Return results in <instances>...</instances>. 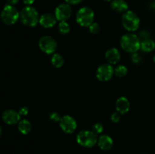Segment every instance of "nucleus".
<instances>
[{"mask_svg":"<svg viewBox=\"0 0 155 154\" xmlns=\"http://www.w3.org/2000/svg\"><path fill=\"white\" fill-rule=\"evenodd\" d=\"M39 15L36 8L31 6H26L20 12V19L23 24L33 27L37 25L39 21Z\"/></svg>","mask_w":155,"mask_h":154,"instance_id":"f257e3e1","label":"nucleus"},{"mask_svg":"<svg viewBox=\"0 0 155 154\" xmlns=\"http://www.w3.org/2000/svg\"><path fill=\"white\" fill-rule=\"evenodd\" d=\"M120 45L125 51L135 53L140 48L141 42L136 34L127 33L121 37Z\"/></svg>","mask_w":155,"mask_h":154,"instance_id":"f03ea898","label":"nucleus"},{"mask_svg":"<svg viewBox=\"0 0 155 154\" xmlns=\"http://www.w3.org/2000/svg\"><path fill=\"white\" fill-rule=\"evenodd\" d=\"M20 18V13L12 5H6L1 12V20L6 25H13Z\"/></svg>","mask_w":155,"mask_h":154,"instance_id":"7ed1b4c3","label":"nucleus"},{"mask_svg":"<svg viewBox=\"0 0 155 154\" xmlns=\"http://www.w3.org/2000/svg\"><path fill=\"white\" fill-rule=\"evenodd\" d=\"M122 24L126 30L130 32H134L139 27L140 19L135 12L127 11L123 14Z\"/></svg>","mask_w":155,"mask_h":154,"instance_id":"20e7f679","label":"nucleus"},{"mask_svg":"<svg viewBox=\"0 0 155 154\" xmlns=\"http://www.w3.org/2000/svg\"><path fill=\"white\" fill-rule=\"evenodd\" d=\"M77 142L82 146L86 148H91L95 146L98 142L97 134L93 131H81L77 136Z\"/></svg>","mask_w":155,"mask_h":154,"instance_id":"39448f33","label":"nucleus"},{"mask_svg":"<svg viewBox=\"0 0 155 154\" xmlns=\"http://www.w3.org/2000/svg\"><path fill=\"white\" fill-rule=\"evenodd\" d=\"M94 17L95 14L92 8L89 7H83L77 11L76 20L82 27H89L94 22Z\"/></svg>","mask_w":155,"mask_h":154,"instance_id":"423d86ee","label":"nucleus"},{"mask_svg":"<svg viewBox=\"0 0 155 154\" xmlns=\"http://www.w3.org/2000/svg\"><path fill=\"white\" fill-rule=\"evenodd\" d=\"M39 47L42 51L47 54H51L57 48V42L55 39L49 36H44L39 39Z\"/></svg>","mask_w":155,"mask_h":154,"instance_id":"0eeeda50","label":"nucleus"},{"mask_svg":"<svg viewBox=\"0 0 155 154\" xmlns=\"http://www.w3.org/2000/svg\"><path fill=\"white\" fill-rule=\"evenodd\" d=\"M114 73V69L110 63L100 65L96 71V77L99 81L107 82L110 80Z\"/></svg>","mask_w":155,"mask_h":154,"instance_id":"6e6552de","label":"nucleus"},{"mask_svg":"<svg viewBox=\"0 0 155 154\" xmlns=\"http://www.w3.org/2000/svg\"><path fill=\"white\" fill-rule=\"evenodd\" d=\"M72 14V9L71 5L68 3H63L57 6L54 11V16L57 21H66L69 19Z\"/></svg>","mask_w":155,"mask_h":154,"instance_id":"1a4fd4ad","label":"nucleus"},{"mask_svg":"<svg viewBox=\"0 0 155 154\" xmlns=\"http://www.w3.org/2000/svg\"><path fill=\"white\" fill-rule=\"evenodd\" d=\"M77 122L72 116H68V115L62 116L60 121V127L64 132L67 134H71L75 131V130L77 129Z\"/></svg>","mask_w":155,"mask_h":154,"instance_id":"9d476101","label":"nucleus"},{"mask_svg":"<svg viewBox=\"0 0 155 154\" xmlns=\"http://www.w3.org/2000/svg\"><path fill=\"white\" fill-rule=\"evenodd\" d=\"M2 119L8 125H15L21 121V115L14 110H7L2 113Z\"/></svg>","mask_w":155,"mask_h":154,"instance_id":"9b49d317","label":"nucleus"},{"mask_svg":"<svg viewBox=\"0 0 155 154\" xmlns=\"http://www.w3.org/2000/svg\"><path fill=\"white\" fill-rule=\"evenodd\" d=\"M56 21H57V19L54 15L50 13H45L40 16L39 23L44 28H51L55 25Z\"/></svg>","mask_w":155,"mask_h":154,"instance_id":"f8f14e48","label":"nucleus"},{"mask_svg":"<svg viewBox=\"0 0 155 154\" xmlns=\"http://www.w3.org/2000/svg\"><path fill=\"white\" fill-rule=\"evenodd\" d=\"M105 58L110 64H117L120 60V54L119 50L115 48H109L105 53Z\"/></svg>","mask_w":155,"mask_h":154,"instance_id":"ddd939ff","label":"nucleus"},{"mask_svg":"<svg viewBox=\"0 0 155 154\" xmlns=\"http://www.w3.org/2000/svg\"><path fill=\"white\" fill-rule=\"evenodd\" d=\"M130 104L125 97H120L116 101V110L120 114H125L130 110Z\"/></svg>","mask_w":155,"mask_h":154,"instance_id":"4468645a","label":"nucleus"},{"mask_svg":"<svg viewBox=\"0 0 155 154\" xmlns=\"http://www.w3.org/2000/svg\"><path fill=\"white\" fill-rule=\"evenodd\" d=\"M112 10L117 13H125L128 10V4L125 0H112L110 3Z\"/></svg>","mask_w":155,"mask_h":154,"instance_id":"2eb2a0df","label":"nucleus"},{"mask_svg":"<svg viewBox=\"0 0 155 154\" xmlns=\"http://www.w3.org/2000/svg\"><path fill=\"white\" fill-rule=\"evenodd\" d=\"M97 143L100 149L103 150H109L113 146V140L110 136L106 135V134L100 136Z\"/></svg>","mask_w":155,"mask_h":154,"instance_id":"dca6fc26","label":"nucleus"},{"mask_svg":"<svg viewBox=\"0 0 155 154\" xmlns=\"http://www.w3.org/2000/svg\"><path fill=\"white\" fill-rule=\"evenodd\" d=\"M141 49L145 52H150L152 51L155 48V42L153 39H150V38H147V39H143L141 42Z\"/></svg>","mask_w":155,"mask_h":154,"instance_id":"f3484780","label":"nucleus"},{"mask_svg":"<svg viewBox=\"0 0 155 154\" xmlns=\"http://www.w3.org/2000/svg\"><path fill=\"white\" fill-rule=\"evenodd\" d=\"M18 130L23 134H27L30 132L32 128L31 123L27 119H21L18 122Z\"/></svg>","mask_w":155,"mask_h":154,"instance_id":"a211bd4d","label":"nucleus"},{"mask_svg":"<svg viewBox=\"0 0 155 154\" xmlns=\"http://www.w3.org/2000/svg\"><path fill=\"white\" fill-rule=\"evenodd\" d=\"M51 64L56 68H60L62 66L64 63V60L63 57L60 54H54L51 57Z\"/></svg>","mask_w":155,"mask_h":154,"instance_id":"6ab92c4d","label":"nucleus"},{"mask_svg":"<svg viewBox=\"0 0 155 154\" xmlns=\"http://www.w3.org/2000/svg\"><path fill=\"white\" fill-rule=\"evenodd\" d=\"M127 72H128V69L127 66H124V65H119L114 69V74L120 78L125 76L127 74Z\"/></svg>","mask_w":155,"mask_h":154,"instance_id":"aec40b11","label":"nucleus"},{"mask_svg":"<svg viewBox=\"0 0 155 154\" xmlns=\"http://www.w3.org/2000/svg\"><path fill=\"white\" fill-rule=\"evenodd\" d=\"M58 30L62 35H66L71 30V27H70L68 23H67L66 21H60L58 24Z\"/></svg>","mask_w":155,"mask_h":154,"instance_id":"412c9836","label":"nucleus"},{"mask_svg":"<svg viewBox=\"0 0 155 154\" xmlns=\"http://www.w3.org/2000/svg\"><path fill=\"white\" fill-rule=\"evenodd\" d=\"M89 32L92 34H96L100 31V26L98 23L93 22L90 26L89 27Z\"/></svg>","mask_w":155,"mask_h":154,"instance_id":"4be33fe9","label":"nucleus"},{"mask_svg":"<svg viewBox=\"0 0 155 154\" xmlns=\"http://www.w3.org/2000/svg\"><path fill=\"white\" fill-rule=\"evenodd\" d=\"M103 130H104V127H103L102 124L99 123V122L95 123V125H93V127H92V131L95 132L96 134H101V133L103 131Z\"/></svg>","mask_w":155,"mask_h":154,"instance_id":"5701e85b","label":"nucleus"},{"mask_svg":"<svg viewBox=\"0 0 155 154\" xmlns=\"http://www.w3.org/2000/svg\"><path fill=\"white\" fill-rule=\"evenodd\" d=\"M49 118L51 120L54 121V122H60L62 117L57 112H52L49 114Z\"/></svg>","mask_w":155,"mask_h":154,"instance_id":"b1692460","label":"nucleus"},{"mask_svg":"<svg viewBox=\"0 0 155 154\" xmlns=\"http://www.w3.org/2000/svg\"><path fill=\"white\" fill-rule=\"evenodd\" d=\"M110 119L113 122H118L120 119V113H119L118 112H115L110 116Z\"/></svg>","mask_w":155,"mask_h":154,"instance_id":"393cba45","label":"nucleus"},{"mask_svg":"<svg viewBox=\"0 0 155 154\" xmlns=\"http://www.w3.org/2000/svg\"><path fill=\"white\" fill-rule=\"evenodd\" d=\"M141 60H142V57H141V56L138 53H133V54H132V60H133V62H134V63H139Z\"/></svg>","mask_w":155,"mask_h":154,"instance_id":"a878e982","label":"nucleus"},{"mask_svg":"<svg viewBox=\"0 0 155 154\" xmlns=\"http://www.w3.org/2000/svg\"><path fill=\"white\" fill-rule=\"evenodd\" d=\"M19 114L21 115V116H27L29 113V109L27 107H22L21 108H20L19 111H18Z\"/></svg>","mask_w":155,"mask_h":154,"instance_id":"bb28decb","label":"nucleus"},{"mask_svg":"<svg viewBox=\"0 0 155 154\" xmlns=\"http://www.w3.org/2000/svg\"><path fill=\"white\" fill-rule=\"evenodd\" d=\"M83 0H65L66 3L69 5H77V4H80L83 2Z\"/></svg>","mask_w":155,"mask_h":154,"instance_id":"cd10ccee","label":"nucleus"},{"mask_svg":"<svg viewBox=\"0 0 155 154\" xmlns=\"http://www.w3.org/2000/svg\"><path fill=\"white\" fill-rule=\"evenodd\" d=\"M34 1L35 0H23V2H24L25 5H27L30 6V5H32L33 2H34Z\"/></svg>","mask_w":155,"mask_h":154,"instance_id":"c85d7f7f","label":"nucleus"},{"mask_svg":"<svg viewBox=\"0 0 155 154\" xmlns=\"http://www.w3.org/2000/svg\"><path fill=\"white\" fill-rule=\"evenodd\" d=\"M8 2V5H15L17 4V3L19 2V0H6Z\"/></svg>","mask_w":155,"mask_h":154,"instance_id":"c756f323","label":"nucleus"},{"mask_svg":"<svg viewBox=\"0 0 155 154\" xmlns=\"http://www.w3.org/2000/svg\"><path fill=\"white\" fill-rule=\"evenodd\" d=\"M2 132V126H1V125H0V137H1Z\"/></svg>","mask_w":155,"mask_h":154,"instance_id":"7c9ffc66","label":"nucleus"},{"mask_svg":"<svg viewBox=\"0 0 155 154\" xmlns=\"http://www.w3.org/2000/svg\"><path fill=\"white\" fill-rule=\"evenodd\" d=\"M153 60H154V63H155V54H154V57H153Z\"/></svg>","mask_w":155,"mask_h":154,"instance_id":"2f4dec72","label":"nucleus"},{"mask_svg":"<svg viewBox=\"0 0 155 154\" xmlns=\"http://www.w3.org/2000/svg\"><path fill=\"white\" fill-rule=\"evenodd\" d=\"M104 1H106V2H110V1H112V0H104Z\"/></svg>","mask_w":155,"mask_h":154,"instance_id":"473e14b6","label":"nucleus"},{"mask_svg":"<svg viewBox=\"0 0 155 154\" xmlns=\"http://www.w3.org/2000/svg\"><path fill=\"white\" fill-rule=\"evenodd\" d=\"M154 5H155V2H154Z\"/></svg>","mask_w":155,"mask_h":154,"instance_id":"72a5a7b5","label":"nucleus"}]
</instances>
